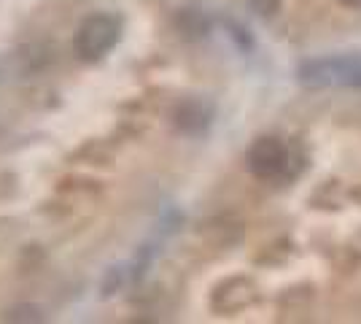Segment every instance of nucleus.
Wrapping results in <instances>:
<instances>
[{"mask_svg":"<svg viewBox=\"0 0 361 324\" xmlns=\"http://www.w3.org/2000/svg\"><path fill=\"white\" fill-rule=\"evenodd\" d=\"M297 78L305 87H361V60L359 57H321L307 60L297 68Z\"/></svg>","mask_w":361,"mask_h":324,"instance_id":"nucleus-1","label":"nucleus"},{"mask_svg":"<svg viewBox=\"0 0 361 324\" xmlns=\"http://www.w3.org/2000/svg\"><path fill=\"white\" fill-rule=\"evenodd\" d=\"M121 35V22L114 14H92L81 22L75 32V54L81 60H103L116 47Z\"/></svg>","mask_w":361,"mask_h":324,"instance_id":"nucleus-2","label":"nucleus"},{"mask_svg":"<svg viewBox=\"0 0 361 324\" xmlns=\"http://www.w3.org/2000/svg\"><path fill=\"white\" fill-rule=\"evenodd\" d=\"M248 168L259 179H275L288 168V149L281 138H256L248 149Z\"/></svg>","mask_w":361,"mask_h":324,"instance_id":"nucleus-3","label":"nucleus"},{"mask_svg":"<svg viewBox=\"0 0 361 324\" xmlns=\"http://www.w3.org/2000/svg\"><path fill=\"white\" fill-rule=\"evenodd\" d=\"M256 300V284L251 278H226L213 289L211 306L216 313H238L245 311Z\"/></svg>","mask_w":361,"mask_h":324,"instance_id":"nucleus-4","label":"nucleus"},{"mask_svg":"<svg viewBox=\"0 0 361 324\" xmlns=\"http://www.w3.org/2000/svg\"><path fill=\"white\" fill-rule=\"evenodd\" d=\"M173 124H176L178 133L200 136V133H205L208 124H211V106L202 103V100H197V97L183 100V103H178L176 111H173Z\"/></svg>","mask_w":361,"mask_h":324,"instance_id":"nucleus-5","label":"nucleus"},{"mask_svg":"<svg viewBox=\"0 0 361 324\" xmlns=\"http://www.w3.org/2000/svg\"><path fill=\"white\" fill-rule=\"evenodd\" d=\"M176 30L186 41H200V38L208 35L211 22H208V16L202 14V11H197V8H180L178 14H176Z\"/></svg>","mask_w":361,"mask_h":324,"instance_id":"nucleus-6","label":"nucleus"},{"mask_svg":"<svg viewBox=\"0 0 361 324\" xmlns=\"http://www.w3.org/2000/svg\"><path fill=\"white\" fill-rule=\"evenodd\" d=\"M8 322H44V313L35 308V306H16L6 313Z\"/></svg>","mask_w":361,"mask_h":324,"instance_id":"nucleus-7","label":"nucleus"},{"mask_svg":"<svg viewBox=\"0 0 361 324\" xmlns=\"http://www.w3.org/2000/svg\"><path fill=\"white\" fill-rule=\"evenodd\" d=\"M248 6H251L259 16H272L281 8V0H248Z\"/></svg>","mask_w":361,"mask_h":324,"instance_id":"nucleus-8","label":"nucleus"},{"mask_svg":"<svg viewBox=\"0 0 361 324\" xmlns=\"http://www.w3.org/2000/svg\"><path fill=\"white\" fill-rule=\"evenodd\" d=\"M343 6H350V8H356V6H361V0H340Z\"/></svg>","mask_w":361,"mask_h":324,"instance_id":"nucleus-9","label":"nucleus"},{"mask_svg":"<svg viewBox=\"0 0 361 324\" xmlns=\"http://www.w3.org/2000/svg\"><path fill=\"white\" fill-rule=\"evenodd\" d=\"M353 200L361 203V186H356V189H353Z\"/></svg>","mask_w":361,"mask_h":324,"instance_id":"nucleus-10","label":"nucleus"}]
</instances>
